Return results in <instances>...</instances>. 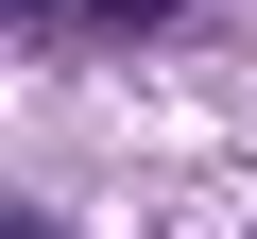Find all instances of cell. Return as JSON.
<instances>
[{"label": "cell", "mask_w": 257, "mask_h": 239, "mask_svg": "<svg viewBox=\"0 0 257 239\" xmlns=\"http://www.w3.org/2000/svg\"><path fill=\"white\" fill-rule=\"evenodd\" d=\"M86 18H138V34H155V18H172V0H86Z\"/></svg>", "instance_id": "6da1fadb"}, {"label": "cell", "mask_w": 257, "mask_h": 239, "mask_svg": "<svg viewBox=\"0 0 257 239\" xmlns=\"http://www.w3.org/2000/svg\"><path fill=\"white\" fill-rule=\"evenodd\" d=\"M35 239H52V222H35Z\"/></svg>", "instance_id": "7a4b0ae2"}]
</instances>
